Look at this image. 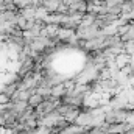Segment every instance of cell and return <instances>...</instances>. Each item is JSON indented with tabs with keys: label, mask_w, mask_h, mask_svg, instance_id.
<instances>
[{
	"label": "cell",
	"mask_w": 134,
	"mask_h": 134,
	"mask_svg": "<svg viewBox=\"0 0 134 134\" xmlns=\"http://www.w3.org/2000/svg\"><path fill=\"white\" fill-rule=\"evenodd\" d=\"M50 70L55 76L59 78H72L78 75L84 67V56L78 50H61L52 56Z\"/></svg>",
	"instance_id": "6da1fadb"
},
{
	"label": "cell",
	"mask_w": 134,
	"mask_h": 134,
	"mask_svg": "<svg viewBox=\"0 0 134 134\" xmlns=\"http://www.w3.org/2000/svg\"><path fill=\"white\" fill-rule=\"evenodd\" d=\"M22 66V53L16 44L0 42V91L6 87Z\"/></svg>",
	"instance_id": "7a4b0ae2"
},
{
	"label": "cell",
	"mask_w": 134,
	"mask_h": 134,
	"mask_svg": "<svg viewBox=\"0 0 134 134\" xmlns=\"http://www.w3.org/2000/svg\"><path fill=\"white\" fill-rule=\"evenodd\" d=\"M0 134H14L9 128H6V126H2L0 125Z\"/></svg>",
	"instance_id": "3957f363"
}]
</instances>
